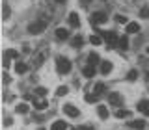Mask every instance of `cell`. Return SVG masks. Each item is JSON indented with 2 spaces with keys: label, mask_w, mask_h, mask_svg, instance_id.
<instances>
[{
  "label": "cell",
  "mask_w": 149,
  "mask_h": 130,
  "mask_svg": "<svg viewBox=\"0 0 149 130\" xmlns=\"http://www.w3.org/2000/svg\"><path fill=\"white\" fill-rule=\"evenodd\" d=\"M56 71H58L60 74H67L69 71H71V62H69L67 58H56Z\"/></svg>",
  "instance_id": "6da1fadb"
},
{
  "label": "cell",
  "mask_w": 149,
  "mask_h": 130,
  "mask_svg": "<svg viewBox=\"0 0 149 130\" xmlns=\"http://www.w3.org/2000/svg\"><path fill=\"white\" fill-rule=\"evenodd\" d=\"M101 37L106 41V45H108V46H116V45L119 43V37H118L116 32H101Z\"/></svg>",
  "instance_id": "7a4b0ae2"
},
{
  "label": "cell",
  "mask_w": 149,
  "mask_h": 130,
  "mask_svg": "<svg viewBox=\"0 0 149 130\" xmlns=\"http://www.w3.org/2000/svg\"><path fill=\"white\" fill-rule=\"evenodd\" d=\"M45 28H47L45 21H36V22H32V24L28 26V32H30L32 35H37V34H41V32H45Z\"/></svg>",
  "instance_id": "3957f363"
},
{
  "label": "cell",
  "mask_w": 149,
  "mask_h": 130,
  "mask_svg": "<svg viewBox=\"0 0 149 130\" xmlns=\"http://www.w3.org/2000/svg\"><path fill=\"white\" fill-rule=\"evenodd\" d=\"M106 21H108V15H106L104 11H95V13H91V17H90L91 24H104Z\"/></svg>",
  "instance_id": "277c9868"
},
{
  "label": "cell",
  "mask_w": 149,
  "mask_h": 130,
  "mask_svg": "<svg viewBox=\"0 0 149 130\" xmlns=\"http://www.w3.org/2000/svg\"><path fill=\"white\" fill-rule=\"evenodd\" d=\"M63 113L67 115V117H71V119H77L78 115H80V110H78L74 104L69 102V104H63Z\"/></svg>",
  "instance_id": "5b68a950"
},
{
  "label": "cell",
  "mask_w": 149,
  "mask_h": 130,
  "mask_svg": "<svg viewBox=\"0 0 149 130\" xmlns=\"http://www.w3.org/2000/svg\"><path fill=\"white\" fill-rule=\"evenodd\" d=\"M108 102H110V106H123V97L118 91H112L108 95Z\"/></svg>",
  "instance_id": "8992f818"
},
{
  "label": "cell",
  "mask_w": 149,
  "mask_h": 130,
  "mask_svg": "<svg viewBox=\"0 0 149 130\" xmlns=\"http://www.w3.org/2000/svg\"><path fill=\"white\" fill-rule=\"evenodd\" d=\"M138 111H140V113L149 115V100L147 99H142V100L138 102Z\"/></svg>",
  "instance_id": "52a82bcc"
},
{
  "label": "cell",
  "mask_w": 149,
  "mask_h": 130,
  "mask_svg": "<svg viewBox=\"0 0 149 130\" xmlns=\"http://www.w3.org/2000/svg\"><path fill=\"white\" fill-rule=\"evenodd\" d=\"M69 24H71L73 28H78V24H80V17H78V13H74V11L69 13Z\"/></svg>",
  "instance_id": "ba28073f"
},
{
  "label": "cell",
  "mask_w": 149,
  "mask_h": 130,
  "mask_svg": "<svg viewBox=\"0 0 149 130\" xmlns=\"http://www.w3.org/2000/svg\"><path fill=\"white\" fill-rule=\"evenodd\" d=\"M97 115H99V117L102 119V121H106V119H108V108H106V106H102V104H99V106H97Z\"/></svg>",
  "instance_id": "9c48e42d"
},
{
  "label": "cell",
  "mask_w": 149,
  "mask_h": 130,
  "mask_svg": "<svg viewBox=\"0 0 149 130\" xmlns=\"http://www.w3.org/2000/svg\"><path fill=\"white\" fill-rule=\"evenodd\" d=\"M15 111L17 113H28V111H30V106H28L26 102H19L15 106Z\"/></svg>",
  "instance_id": "30bf717a"
},
{
  "label": "cell",
  "mask_w": 149,
  "mask_h": 130,
  "mask_svg": "<svg viewBox=\"0 0 149 130\" xmlns=\"http://www.w3.org/2000/svg\"><path fill=\"white\" fill-rule=\"evenodd\" d=\"M112 69H114V67H112L110 62H101V73H102V74H110Z\"/></svg>",
  "instance_id": "8fae6325"
},
{
  "label": "cell",
  "mask_w": 149,
  "mask_h": 130,
  "mask_svg": "<svg viewBox=\"0 0 149 130\" xmlns=\"http://www.w3.org/2000/svg\"><path fill=\"white\" fill-rule=\"evenodd\" d=\"M125 30H127L129 34H138V32H140V24H138V22H129Z\"/></svg>",
  "instance_id": "7c38bea8"
},
{
  "label": "cell",
  "mask_w": 149,
  "mask_h": 130,
  "mask_svg": "<svg viewBox=\"0 0 149 130\" xmlns=\"http://www.w3.org/2000/svg\"><path fill=\"white\" fill-rule=\"evenodd\" d=\"M82 73H84L86 78H91V76H95V67H93V65H86Z\"/></svg>",
  "instance_id": "4fadbf2b"
},
{
  "label": "cell",
  "mask_w": 149,
  "mask_h": 130,
  "mask_svg": "<svg viewBox=\"0 0 149 130\" xmlns=\"http://www.w3.org/2000/svg\"><path fill=\"white\" fill-rule=\"evenodd\" d=\"M56 37H58V39H69V32L65 30V28H58V30H56Z\"/></svg>",
  "instance_id": "5bb4252c"
},
{
  "label": "cell",
  "mask_w": 149,
  "mask_h": 130,
  "mask_svg": "<svg viewBox=\"0 0 149 130\" xmlns=\"http://www.w3.org/2000/svg\"><path fill=\"white\" fill-rule=\"evenodd\" d=\"M88 63L95 67V65L99 63V54H97V52H90V56H88Z\"/></svg>",
  "instance_id": "9a60e30c"
},
{
  "label": "cell",
  "mask_w": 149,
  "mask_h": 130,
  "mask_svg": "<svg viewBox=\"0 0 149 130\" xmlns=\"http://www.w3.org/2000/svg\"><path fill=\"white\" fill-rule=\"evenodd\" d=\"M65 128H67L65 121H56V123H52V127H50V130H65Z\"/></svg>",
  "instance_id": "2e32d148"
},
{
  "label": "cell",
  "mask_w": 149,
  "mask_h": 130,
  "mask_svg": "<svg viewBox=\"0 0 149 130\" xmlns=\"http://www.w3.org/2000/svg\"><path fill=\"white\" fill-rule=\"evenodd\" d=\"M15 71H17L19 74H22V73H26V71H28V67H26V63H22V62H19V63H15Z\"/></svg>",
  "instance_id": "e0dca14e"
},
{
  "label": "cell",
  "mask_w": 149,
  "mask_h": 130,
  "mask_svg": "<svg viewBox=\"0 0 149 130\" xmlns=\"http://www.w3.org/2000/svg\"><path fill=\"white\" fill-rule=\"evenodd\" d=\"M34 108H36V110H45V108H47V102H45V100L34 99Z\"/></svg>",
  "instance_id": "ac0fdd59"
},
{
  "label": "cell",
  "mask_w": 149,
  "mask_h": 130,
  "mask_svg": "<svg viewBox=\"0 0 149 130\" xmlns=\"http://www.w3.org/2000/svg\"><path fill=\"white\" fill-rule=\"evenodd\" d=\"M130 127H132V128H136V130H142L143 127H146V123H143L142 119H138V121H132V123H130Z\"/></svg>",
  "instance_id": "d6986e66"
},
{
  "label": "cell",
  "mask_w": 149,
  "mask_h": 130,
  "mask_svg": "<svg viewBox=\"0 0 149 130\" xmlns=\"http://www.w3.org/2000/svg\"><path fill=\"white\" fill-rule=\"evenodd\" d=\"M69 89H67V86H60L58 89H56V97H63V95H67Z\"/></svg>",
  "instance_id": "ffe728a7"
},
{
  "label": "cell",
  "mask_w": 149,
  "mask_h": 130,
  "mask_svg": "<svg viewBox=\"0 0 149 130\" xmlns=\"http://www.w3.org/2000/svg\"><path fill=\"white\" fill-rule=\"evenodd\" d=\"M119 48H123V50H127L129 48V39H127V37H119Z\"/></svg>",
  "instance_id": "44dd1931"
},
{
  "label": "cell",
  "mask_w": 149,
  "mask_h": 130,
  "mask_svg": "<svg viewBox=\"0 0 149 130\" xmlns=\"http://www.w3.org/2000/svg\"><path fill=\"white\" fill-rule=\"evenodd\" d=\"M129 111L127 110H118V111H116V117H118V119H125V117H129Z\"/></svg>",
  "instance_id": "7402d4cb"
},
{
  "label": "cell",
  "mask_w": 149,
  "mask_h": 130,
  "mask_svg": "<svg viewBox=\"0 0 149 130\" xmlns=\"http://www.w3.org/2000/svg\"><path fill=\"white\" fill-rule=\"evenodd\" d=\"M102 93H104V84H97L95 86V95H102Z\"/></svg>",
  "instance_id": "603a6c76"
},
{
  "label": "cell",
  "mask_w": 149,
  "mask_h": 130,
  "mask_svg": "<svg viewBox=\"0 0 149 130\" xmlns=\"http://www.w3.org/2000/svg\"><path fill=\"white\" fill-rule=\"evenodd\" d=\"M84 43V39H82V37L80 35H77V37H73V46H80Z\"/></svg>",
  "instance_id": "cb8c5ba5"
},
{
  "label": "cell",
  "mask_w": 149,
  "mask_h": 130,
  "mask_svg": "<svg viewBox=\"0 0 149 130\" xmlns=\"http://www.w3.org/2000/svg\"><path fill=\"white\" fill-rule=\"evenodd\" d=\"M116 21L119 22V24H129V21H127V17H123V15H116Z\"/></svg>",
  "instance_id": "d4e9b609"
},
{
  "label": "cell",
  "mask_w": 149,
  "mask_h": 130,
  "mask_svg": "<svg viewBox=\"0 0 149 130\" xmlns=\"http://www.w3.org/2000/svg\"><path fill=\"white\" fill-rule=\"evenodd\" d=\"M90 41H91V45H99L102 39H101V35H91V37H90Z\"/></svg>",
  "instance_id": "484cf974"
},
{
  "label": "cell",
  "mask_w": 149,
  "mask_h": 130,
  "mask_svg": "<svg viewBox=\"0 0 149 130\" xmlns=\"http://www.w3.org/2000/svg\"><path fill=\"white\" fill-rule=\"evenodd\" d=\"M127 78H129L130 82H134V80L138 78V73H136V71H129V76H127Z\"/></svg>",
  "instance_id": "4316f807"
},
{
  "label": "cell",
  "mask_w": 149,
  "mask_h": 130,
  "mask_svg": "<svg viewBox=\"0 0 149 130\" xmlns=\"http://www.w3.org/2000/svg\"><path fill=\"white\" fill-rule=\"evenodd\" d=\"M36 93H37L39 97H45V95H47V89H45V87H36Z\"/></svg>",
  "instance_id": "83f0119b"
},
{
  "label": "cell",
  "mask_w": 149,
  "mask_h": 130,
  "mask_svg": "<svg viewBox=\"0 0 149 130\" xmlns=\"http://www.w3.org/2000/svg\"><path fill=\"white\" fill-rule=\"evenodd\" d=\"M97 99H99V95H86V100L88 102H95Z\"/></svg>",
  "instance_id": "f1b7e54d"
},
{
  "label": "cell",
  "mask_w": 149,
  "mask_h": 130,
  "mask_svg": "<svg viewBox=\"0 0 149 130\" xmlns=\"http://www.w3.org/2000/svg\"><path fill=\"white\" fill-rule=\"evenodd\" d=\"M6 56H8V58H17V50H8V52H6Z\"/></svg>",
  "instance_id": "f546056e"
},
{
  "label": "cell",
  "mask_w": 149,
  "mask_h": 130,
  "mask_svg": "<svg viewBox=\"0 0 149 130\" xmlns=\"http://www.w3.org/2000/svg\"><path fill=\"white\" fill-rule=\"evenodd\" d=\"M2 15H4V19H9V8H8V6H4V9H2Z\"/></svg>",
  "instance_id": "4dcf8cb0"
},
{
  "label": "cell",
  "mask_w": 149,
  "mask_h": 130,
  "mask_svg": "<svg viewBox=\"0 0 149 130\" xmlns=\"http://www.w3.org/2000/svg\"><path fill=\"white\" fill-rule=\"evenodd\" d=\"M78 130H95V128L90 127V124H82V127H78Z\"/></svg>",
  "instance_id": "1f68e13d"
},
{
  "label": "cell",
  "mask_w": 149,
  "mask_h": 130,
  "mask_svg": "<svg viewBox=\"0 0 149 130\" xmlns=\"http://www.w3.org/2000/svg\"><path fill=\"white\" fill-rule=\"evenodd\" d=\"M140 15H142L143 19H147L149 17V11H147V9H142V11H140Z\"/></svg>",
  "instance_id": "d6a6232c"
},
{
  "label": "cell",
  "mask_w": 149,
  "mask_h": 130,
  "mask_svg": "<svg viewBox=\"0 0 149 130\" xmlns=\"http://www.w3.org/2000/svg\"><path fill=\"white\" fill-rule=\"evenodd\" d=\"M4 82H6V84H9V82H11V78H9L8 74H4Z\"/></svg>",
  "instance_id": "836d02e7"
},
{
  "label": "cell",
  "mask_w": 149,
  "mask_h": 130,
  "mask_svg": "<svg viewBox=\"0 0 149 130\" xmlns=\"http://www.w3.org/2000/svg\"><path fill=\"white\" fill-rule=\"evenodd\" d=\"M56 2H58V4H63V2H65V0H56Z\"/></svg>",
  "instance_id": "e575fe53"
},
{
  "label": "cell",
  "mask_w": 149,
  "mask_h": 130,
  "mask_svg": "<svg viewBox=\"0 0 149 130\" xmlns=\"http://www.w3.org/2000/svg\"><path fill=\"white\" fill-rule=\"evenodd\" d=\"M147 80H149V71H147Z\"/></svg>",
  "instance_id": "d590c367"
},
{
  "label": "cell",
  "mask_w": 149,
  "mask_h": 130,
  "mask_svg": "<svg viewBox=\"0 0 149 130\" xmlns=\"http://www.w3.org/2000/svg\"><path fill=\"white\" fill-rule=\"evenodd\" d=\"M37 130H45V128H37Z\"/></svg>",
  "instance_id": "8d00e7d4"
},
{
  "label": "cell",
  "mask_w": 149,
  "mask_h": 130,
  "mask_svg": "<svg viewBox=\"0 0 149 130\" xmlns=\"http://www.w3.org/2000/svg\"><path fill=\"white\" fill-rule=\"evenodd\" d=\"M147 54H149V48H147Z\"/></svg>",
  "instance_id": "74e56055"
}]
</instances>
